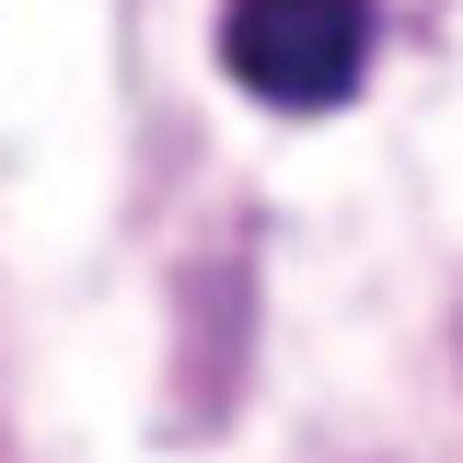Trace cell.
Returning <instances> with one entry per match:
<instances>
[{
  "label": "cell",
  "instance_id": "cell-1",
  "mask_svg": "<svg viewBox=\"0 0 463 463\" xmlns=\"http://www.w3.org/2000/svg\"><path fill=\"white\" fill-rule=\"evenodd\" d=\"M383 12L371 0H221V70L279 116H325L371 81Z\"/></svg>",
  "mask_w": 463,
  "mask_h": 463
}]
</instances>
